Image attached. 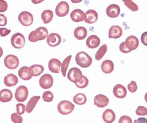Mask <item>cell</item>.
<instances>
[{"label":"cell","instance_id":"8d00e7d4","mask_svg":"<svg viewBox=\"0 0 147 123\" xmlns=\"http://www.w3.org/2000/svg\"><path fill=\"white\" fill-rule=\"evenodd\" d=\"M136 114L139 116H145L147 115V109L143 106H139L136 111Z\"/></svg>","mask_w":147,"mask_h":123},{"label":"cell","instance_id":"7c38bea8","mask_svg":"<svg viewBox=\"0 0 147 123\" xmlns=\"http://www.w3.org/2000/svg\"><path fill=\"white\" fill-rule=\"evenodd\" d=\"M94 104L99 108H103L107 106L109 102V99L103 94H99L95 96Z\"/></svg>","mask_w":147,"mask_h":123},{"label":"cell","instance_id":"d590c367","mask_svg":"<svg viewBox=\"0 0 147 123\" xmlns=\"http://www.w3.org/2000/svg\"><path fill=\"white\" fill-rule=\"evenodd\" d=\"M11 119L13 123H22L23 122L22 117L17 113H13L11 115Z\"/></svg>","mask_w":147,"mask_h":123},{"label":"cell","instance_id":"f35d334b","mask_svg":"<svg viewBox=\"0 0 147 123\" xmlns=\"http://www.w3.org/2000/svg\"><path fill=\"white\" fill-rule=\"evenodd\" d=\"M16 112L19 115H22L25 113L26 106L22 104H16Z\"/></svg>","mask_w":147,"mask_h":123},{"label":"cell","instance_id":"6da1fadb","mask_svg":"<svg viewBox=\"0 0 147 123\" xmlns=\"http://www.w3.org/2000/svg\"><path fill=\"white\" fill-rule=\"evenodd\" d=\"M48 36L47 29L45 27H41L30 33L28 36V39L31 42L35 43L39 40H44Z\"/></svg>","mask_w":147,"mask_h":123},{"label":"cell","instance_id":"603a6c76","mask_svg":"<svg viewBox=\"0 0 147 123\" xmlns=\"http://www.w3.org/2000/svg\"><path fill=\"white\" fill-rule=\"evenodd\" d=\"M13 98V93L8 89H3L0 91V101L2 103L9 102Z\"/></svg>","mask_w":147,"mask_h":123},{"label":"cell","instance_id":"484cf974","mask_svg":"<svg viewBox=\"0 0 147 123\" xmlns=\"http://www.w3.org/2000/svg\"><path fill=\"white\" fill-rule=\"evenodd\" d=\"M44 71V67L40 64H34L29 68V72L32 76L40 75Z\"/></svg>","mask_w":147,"mask_h":123},{"label":"cell","instance_id":"3957f363","mask_svg":"<svg viewBox=\"0 0 147 123\" xmlns=\"http://www.w3.org/2000/svg\"><path fill=\"white\" fill-rule=\"evenodd\" d=\"M75 106L69 100H63L60 102L57 106L59 112L63 115L70 114L74 110Z\"/></svg>","mask_w":147,"mask_h":123},{"label":"cell","instance_id":"9a60e30c","mask_svg":"<svg viewBox=\"0 0 147 123\" xmlns=\"http://www.w3.org/2000/svg\"><path fill=\"white\" fill-rule=\"evenodd\" d=\"M113 92L114 95L118 98H123L127 96V89L121 84H117L113 88Z\"/></svg>","mask_w":147,"mask_h":123},{"label":"cell","instance_id":"ab89813d","mask_svg":"<svg viewBox=\"0 0 147 123\" xmlns=\"http://www.w3.org/2000/svg\"><path fill=\"white\" fill-rule=\"evenodd\" d=\"M8 4L6 1L0 0V12H5L7 9Z\"/></svg>","mask_w":147,"mask_h":123},{"label":"cell","instance_id":"30bf717a","mask_svg":"<svg viewBox=\"0 0 147 123\" xmlns=\"http://www.w3.org/2000/svg\"><path fill=\"white\" fill-rule=\"evenodd\" d=\"M53 83V78L50 74H45L40 79V86L43 89H49L52 86Z\"/></svg>","mask_w":147,"mask_h":123},{"label":"cell","instance_id":"cb8c5ba5","mask_svg":"<svg viewBox=\"0 0 147 123\" xmlns=\"http://www.w3.org/2000/svg\"><path fill=\"white\" fill-rule=\"evenodd\" d=\"M74 34L75 37L78 40H83L87 36V30L84 27H78L75 28Z\"/></svg>","mask_w":147,"mask_h":123},{"label":"cell","instance_id":"681fc988","mask_svg":"<svg viewBox=\"0 0 147 123\" xmlns=\"http://www.w3.org/2000/svg\"><path fill=\"white\" fill-rule=\"evenodd\" d=\"M145 101H146V102L147 103V92L146 94H145Z\"/></svg>","mask_w":147,"mask_h":123},{"label":"cell","instance_id":"f1b7e54d","mask_svg":"<svg viewBox=\"0 0 147 123\" xmlns=\"http://www.w3.org/2000/svg\"><path fill=\"white\" fill-rule=\"evenodd\" d=\"M41 17L45 24H48L53 19V12L50 9L44 10L41 14Z\"/></svg>","mask_w":147,"mask_h":123},{"label":"cell","instance_id":"7dc6e473","mask_svg":"<svg viewBox=\"0 0 147 123\" xmlns=\"http://www.w3.org/2000/svg\"><path fill=\"white\" fill-rule=\"evenodd\" d=\"M3 55V51L2 49L0 47V58Z\"/></svg>","mask_w":147,"mask_h":123},{"label":"cell","instance_id":"ba28073f","mask_svg":"<svg viewBox=\"0 0 147 123\" xmlns=\"http://www.w3.org/2000/svg\"><path fill=\"white\" fill-rule=\"evenodd\" d=\"M28 94L27 88L24 86H20L16 89L15 94V97L18 102H23L26 100Z\"/></svg>","mask_w":147,"mask_h":123},{"label":"cell","instance_id":"ffe728a7","mask_svg":"<svg viewBox=\"0 0 147 123\" xmlns=\"http://www.w3.org/2000/svg\"><path fill=\"white\" fill-rule=\"evenodd\" d=\"M62 63L56 58L51 59L49 62L48 67L51 72L54 73H59Z\"/></svg>","mask_w":147,"mask_h":123},{"label":"cell","instance_id":"836d02e7","mask_svg":"<svg viewBox=\"0 0 147 123\" xmlns=\"http://www.w3.org/2000/svg\"><path fill=\"white\" fill-rule=\"evenodd\" d=\"M89 80L88 78L85 76H83L82 79L80 80V81L78 83H75V86L80 88H84L86 87L89 84Z\"/></svg>","mask_w":147,"mask_h":123},{"label":"cell","instance_id":"f546056e","mask_svg":"<svg viewBox=\"0 0 147 123\" xmlns=\"http://www.w3.org/2000/svg\"><path fill=\"white\" fill-rule=\"evenodd\" d=\"M73 100L75 104L79 105H82L85 104L87 101L86 96L84 94L80 93L76 94L73 98Z\"/></svg>","mask_w":147,"mask_h":123},{"label":"cell","instance_id":"7bdbcfd3","mask_svg":"<svg viewBox=\"0 0 147 123\" xmlns=\"http://www.w3.org/2000/svg\"><path fill=\"white\" fill-rule=\"evenodd\" d=\"M7 22V19L5 15L0 14V26H4L6 25Z\"/></svg>","mask_w":147,"mask_h":123},{"label":"cell","instance_id":"74e56055","mask_svg":"<svg viewBox=\"0 0 147 123\" xmlns=\"http://www.w3.org/2000/svg\"><path fill=\"white\" fill-rule=\"evenodd\" d=\"M127 88L129 91L130 92L134 93L138 89V86L135 81H132L128 85Z\"/></svg>","mask_w":147,"mask_h":123},{"label":"cell","instance_id":"52a82bcc","mask_svg":"<svg viewBox=\"0 0 147 123\" xmlns=\"http://www.w3.org/2000/svg\"><path fill=\"white\" fill-rule=\"evenodd\" d=\"M5 66L9 69H15L19 66L20 62L18 57L14 55H8L4 60Z\"/></svg>","mask_w":147,"mask_h":123},{"label":"cell","instance_id":"ee69618b","mask_svg":"<svg viewBox=\"0 0 147 123\" xmlns=\"http://www.w3.org/2000/svg\"><path fill=\"white\" fill-rule=\"evenodd\" d=\"M10 32H11V31L10 30H8L7 28H0V36L1 37H6L9 35Z\"/></svg>","mask_w":147,"mask_h":123},{"label":"cell","instance_id":"4316f807","mask_svg":"<svg viewBox=\"0 0 147 123\" xmlns=\"http://www.w3.org/2000/svg\"><path fill=\"white\" fill-rule=\"evenodd\" d=\"M40 98V96H34L30 99L28 102L26 107V111L28 113L32 112Z\"/></svg>","mask_w":147,"mask_h":123},{"label":"cell","instance_id":"e575fe53","mask_svg":"<svg viewBox=\"0 0 147 123\" xmlns=\"http://www.w3.org/2000/svg\"><path fill=\"white\" fill-rule=\"evenodd\" d=\"M42 98L44 101L46 102H51L54 98L53 94L50 91H47L43 93Z\"/></svg>","mask_w":147,"mask_h":123},{"label":"cell","instance_id":"8fae6325","mask_svg":"<svg viewBox=\"0 0 147 123\" xmlns=\"http://www.w3.org/2000/svg\"><path fill=\"white\" fill-rule=\"evenodd\" d=\"M125 44L127 48L132 51L137 49L139 46V39L135 36H129L126 39Z\"/></svg>","mask_w":147,"mask_h":123},{"label":"cell","instance_id":"44dd1931","mask_svg":"<svg viewBox=\"0 0 147 123\" xmlns=\"http://www.w3.org/2000/svg\"><path fill=\"white\" fill-rule=\"evenodd\" d=\"M18 82V78L13 74H8L4 77V83L7 86L12 87L16 86Z\"/></svg>","mask_w":147,"mask_h":123},{"label":"cell","instance_id":"9c48e42d","mask_svg":"<svg viewBox=\"0 0 147 123\" xmlns=\"http://www.w3.org/2000/svg\"><path fill=\"white\" fill-rule=\"evenodd\" d=\"M69 11V7L67 2L62 1L58 3L55 9V13L58 16L64 17L66 16Z\"/></svg>","mask_w":147,"mask_h":123},{"label":"cell","instance_id":"d6a6232c","mask_svg":"<svg viewBox=\"0 0 147 123\" xmlns=\"http://www.w3.org/2000/svg\"><path fill=\"white\" fill-rule=\"evenodd\" d=\"M123 2L125 5L133 12H136L139 10V7L133 1L131 0H127L123 1Z\"/></svg>","mask_w":147,"mask_h":123},{"label":"cell","instance_id":"277c9868","mask_svg":"<svg viewBox=\"0 0 147 123\" xmlns=\"http://www.w3.org/2000/svg\"><path fill=\"white\" fill-rule=\"evenodd\" d=\"M11 43L12 46L15 49H22L26 43L25 37L20 33H15L11 37Z\"/></svg>","mask_w":147,"mask_h":123},{"label":"cell","instance_id":"ac0fdd59","mask_svg":"<svg viewBox=\"0 0 147 123\" xmlns=\"http://www.w3.org/2000/svg\"><path fill=\"white\" fill-rule=\"evenodd\" d=\"M86 17L84 21L88 24H92L97 21L98 15L96 11L93 9H90L85 13Z\"/></svg>","mask_w":147,"mask_h":123},{"label":"cell","instance_id":"1f68e13d","mask_svg":"<svg viewBox=\"0 0 147 123\" xmlns=\"http://www.w3.org/2000/svg\"><path fill=\"white\" fill-rule=\"evenodd\" d=\"M71 57H72V56L69 55L68 57L65 58L61 65V66H62L61 72H62V75L64 77H65L66 76V72H67Z\"/></svg>","mask_w":147,"mask_h":123},{"label":"cell","instance_id":"7a4b0ae2","mask_svg":"<svg viewBox=\"0 0 147 123\" xmlns=\"http://www.w3.org/2000/svg\"><path fill=\"white\" fill-rule=\"evenodd\" d=\"M76 63L83 68H88L92 63V58L84 51L79 52L75 57Z\"/></svg>","mask_w":147,"mask_h":123},{"label":"cell","instance_id":"83f0119b","mask_svg":"<svg viewBox=\"0 0 147 123\" xmlns=\"http://www.w3.org/2000/svg\"><path fill=\"white\" fill-rule=\"evenodd\" d=\"M18 75L20 78L24 80H28L32 77L29 73V68L27 66L21 68L18 71Z\"/></svg>","mask_w":147,"mask_h":123},{"label":"cell","instance_id":"5b68a950","mask_svg":"<svg viewBox=\"0 0 147 123\" xmlns=\"http://www.w3.org/2000/svg\"><path fill=\"white\" fill-rule=\"evenodd\" d=\"M18 20L24 26H29L32 24L34 18L32 14L27 11H23L19 14Z\"/></svg>","mask_w":147,"mask_h":123},{"label":"cell","instance_id":"bcb514c9","mask_svg":"<svg viewBox=\"0 0 147 123\" xmlns=\"http://www.w3.org/2000/svg\"><path fill=\"white\" fill-rule=\"evenodd\" d=\"M134 123H147V119L145 118H140L134 121Z\"/></svg>","mask_w":147,"mask_h":123},{"label":"cell","instance_id":"d4e9b609","mask_svg":"<svg viewBox=\"0 0 147 123\" xmlns=\"http://www.w3.org/2000/svg\"><path fill=\"white\" fill-rule=\"evenodd\" d=\"M101 69L105 74L111 73L114 69V63L110 60L104 61L101 64Z\"/></svg>","mask_w":147,"mask_h":123},{"label":"cell","instance_id":"b9f144b4","mask_svg":"<svg viewBox=\"0 0 147 123\" xmlns=\"http://www.w3.org/2000/svg\"><path fill=\"white\" fill-rule=\"evenodd\" d=\"M119 49H120V51L122 53L124 54H127L131 52V51L129 50L125 45V42H123L120 44L119 46Z\"/></svg>","mask_w":147,"mask_h":123},{"label":"cell","instance_id":"2e32d148","mask_svg":"<svg viewBox=\"0 0 147 123\" xmlns=\"http://www.w3.org/2000/svg\"><path fill=\"white\" fill-rule=\"evenodd\" d=\"M123 31L122 28L118 25L111 26L109 30V37L110 39L119 38L122 35Z\"/></svg>","mask_w":147,"mask_h":123},{"label":"cell","instance_id":"5bb4252c","mask_svg":"<svg viewBox=\"0 0 147 123\" xmlns=\"http://www.w3.org/2000/svg\"><path fill=\"white\" fill-rule=\"evenodd\" d=\"M120 7L115 4L109 5L106 9V13L108 16L111 18H117L120 15Z\"/></svg>","mask_w":147,"mask_h":123},{"label":"cell","instance_id":"7402d4cb","mask_svg":"<svg viewBox=\"0 0 147 123\" xmlns=\"http://www.w3.org/2000/svg\"><path fill=\"white\" fill-rule=\"evenodd\" d=\"M102 117L103 120L105 123H112L115 119V114L112 110L108 109L105 111Z\"/></svg>","mask_w":147,"mask_h":123},{"label":"cell","instance_id":"f6af8a7d","mask_svg":"<svg viewBox=\"0 0 147 123\" xmlns=\"http://www.w3.org/2000/svg\"><path fill=\"white\" fill-rule=\"evenodd\" d=\"M141 39L142 44L144 45L147 46V32H145L142 33Z\"/></svg>","mask_w":147,"mask_h":123},{"label":"cell","instance_id":"e0dca14e","mask_svg":"<svg viewBox=\"0 0 147 123\" xmlns=\"http://www.w3.org/2000/svg\"><path fill=\"white\" fill-rule=\"evenodd\" d=\"M71 20L75 22L83 21L86 17L85 14L79 9L74 10L70 14Z\"/></svg>","mask_w":147,"mask_h":123},{"label":"cell","instance_id":"60d3db41","mask_svg":"<svg viewBox=\"0 0 147 123\" xmlns=\"http://www.w3.org/2000/svg\"><path fill=\"white\" fill-rule=\"evenodd\" d=\"M119 123H132V120L128 116H123L120 118Z\"/></svg>","mask_w":147,"mask_h":123},{"label":"cell","instance_id":"4fadbf2b","mask_svg":"<svg viewBox=\"0 0 147 123\" xmlns=\"http://www.w3.org/2000/svg\"><path fill=\"white\" fill-rule=\"evenodd\" d=\"M47 42L48 45L51 47H56L59 45L61 43V37L57 33H51L47 37Z\"/></svg>","mask_w":147,"mask_h":123},{"label":"cell","instance_id":"f907efd6","mask_svg":"<svg viewBox=\"0 0 147 123\" xmlns=\"http://www.w3.org/2000/svg\"><path fill=\"white\" fill-rule=\"evenodd\" d=\"M71 1L73 3H78V2H80L81 1Z\"/></svg>","mask_w":147,"mask_h":123},{"label":"cell","instance_id":"d6986e66","mask_svg":"<svg viewBox=\"0 0 147 123\" xmlns=\"http://www.w3.org/2000/svg\"><path fill=\"white\" fill-rule=\"evenodd\" d=\"M100 43V39L96 35H91L88 37L86 40V45L88 48L91 49L97 48Z\"/></svg>","mask_w":147,"mask_h":123},{"label":"cell","instance_id":"4dcf8cb0","mask_svg":"<svg viewBox=\"0 0 147 123\" xmlns=\"http://www.w3.org/2000/svg\"><path fill=\"white\" fill-rule=\"evenodd\" d=\"M107 49L108 47L106 45L104 44L101 46L95 55L96 60L98 61L101 60L107 52Z\"/></svg>","mask_w":147,"mask_h":123},{"label":"cell","instance_id":"8992f818","mask_svg":"<svg viewBox=\"0 0 147 123\" xmlns=\"http://www.w3.org/2000/svg\"><path fill=\"white\" fill-rule=\"evenodd\" d=\"M83 76L80 70L77 68H71L67 74V77L69 80L75 84L80 81Z\"/></svg>","mask_w":147,"mask_h":123},{"label":"cell","instance_id":"c3c4849f","mask_svg":"<svg viewBox=\"0 0 147 123\" xmlns=\"http://www.w3.org/2000/svg\"><path fill=\"white\" fill-rule=\"evenodd\" d=\"M43 1H32V2L33 3H34V4H37V3H39Z\"/></svg>","mask_w":147,"mask_h":123}]
</instances>
